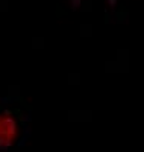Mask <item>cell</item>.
<instances>
[{"label":"cell","mask_w":144,"mask_h":152,"mask_svg":"<svg viewBox=\"0 0 144 152\" xmlns=\"http://www.w3.org/2000/svg\"><path fill=\"white\" fill-rule=\"evenodd\" d=\"M20 132L17 117L9 111H0V151L9 149L15 143Z\"/></svg>","instance_id":"cell-1"}]
</instances>
